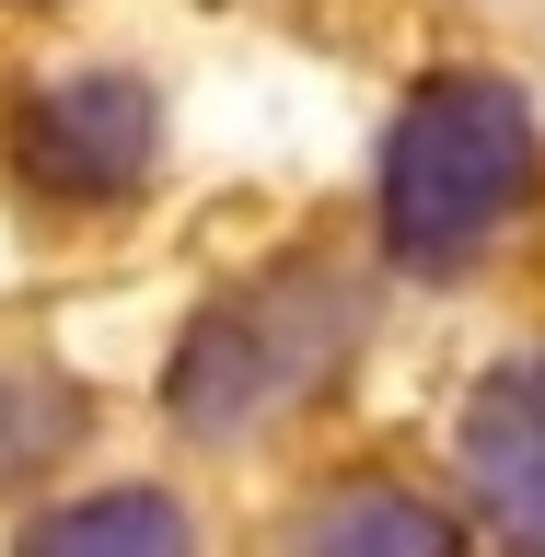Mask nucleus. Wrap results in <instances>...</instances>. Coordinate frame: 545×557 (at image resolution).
<instances>
[{"label": "nucleus", "instance_id": "obj_1", "mask_svg": "<svg viewBox=\"0 0 545 557\" xmlns=\"http://www.w3.org/2000/svg\"><path fill=\"white\" fill-rule=\"evenodd\" d=\"M522 186H534V104L499 70H453L383 139V244L418 278H453L522 209Z\"/></svg>", "mask_w": 545, "mask_h": 557}, {"label": "nucleus", "instance_id": "obj_2", "mask_svg": "<svg viewBox=\"0 0 545 557\" xmlns=\"http://www.w3.org/2000/svg\"><path fill=\"white\" fill-rule=\"evenodd\" d=\"M348 337H360V290L325 256H290L278 278H256V290L198 313V337L174 360V418L209 430V442L268 430L278 407H302L313 383L348 360Z\"/></svg>", "mask_w": 545, "mask_h": 557}, {"label": "nucleus", "instance_id": "obj_3", "mask_svg": "<svg viewBox=\"0 0 545 557\" xmlns=\"http://www.w3.org/2000/svg\"><path fill=\"white\" fill-rule=\"evenodd\" d=\"M163 151V104L139 70H70L12 116V163L47 198H128Z\"/></svg>", "mask_w": 545, "mask_h": 557}, {"label": "nucleus", "instance_id": "obj_4", "mask_svg": "<svg viewBox=\"0 0 545 557\" xmlns=\"http://www.w3.org/2000/svg\"><path fill=\"white\" fill-rule=\"evenodd\" d=\"M465 487L487 522L545 546V360H499L465 395Z\"/></svg>", "mask_w": 545, "mask_h": 557}, {"label": "nucleus", "instance_id": "obj_5", "mask_svg": "<svg viewBox=\"0 0 545 557\" xmlns=\"http://www.w3.org/2000/svg\"><path fill=\"white\" fill-rule=\"evenodd\" d=\"M35 546H70V557H104V546H186V511H174L163 487H104L82 511H47L35 522Z\"/></svg>", "mask_w": 545, "mask_h": 557}, {"label": "nucleus", "instance_id": "obj_6", "mask_svg": "<svg viewBox=\"0 0 545 557\" xmlns=\"http://www.w3.org/2000/svg\"><path fill=\"white\" fill-rule=\"evenodd\" d=\"M313 546H407V557H442L453 522L430 511V499H395V487H372V499H325L313 511Z\"/></svg>", "mask_w": 545, "mask_h": 557}]
</instances>
